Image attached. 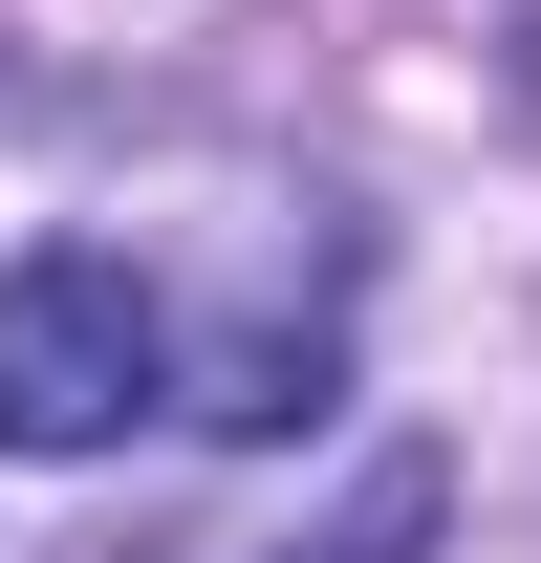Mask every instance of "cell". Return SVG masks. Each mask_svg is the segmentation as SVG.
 I'll return each mask as SVG.
<instances>
[{
  "label": "cell",
  "instance_id": "1",
  "mask_svg": "<svg viewBox=\"0 0 541 563\" xmlns=\"http://www.w3.org/2000/svg\"><path fill=\"white\" fill-rule=\"evenodd\" d=\"M152 390H174V325L131 261H87V239L0 261V455H131Z\"/></svg>",
  "mask_w": 541,
  "mask_h": 563
},
{
  "label": "cell",
  "instance_id": "2",
  "mask_svg": "<svg viewBox=\"0 0 541 563\" xmlns=\"http://www.w3.org/2000/svg\"><path fill=\"white\" fill-rule=\"evenodd\" d=\"M433 520H455V477H433V455H368V498H346L303 563H433Z\"/></svg>",
  "mask_w": 541,
  "mask_h": 563
}]
</instances>
